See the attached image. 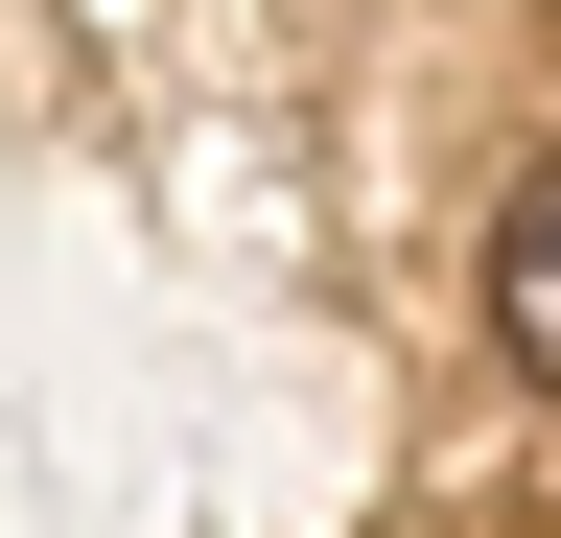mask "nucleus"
<instances>
[{
  "label": "nucleus",
  "instance_id": "obj_1",
  "mask_svg": "<svg viewBox=\"0 0 561 538\" xmlns=\"http://www.w3.org/2000/svg\"><path fill=\"white\" fill-rule=\"evenodd\" d=\"M491 352L561 375V164H515V211H491Z\"/></svg>",
  "mask_w": 561,
  "mask_h": 538
}]
</instances>
